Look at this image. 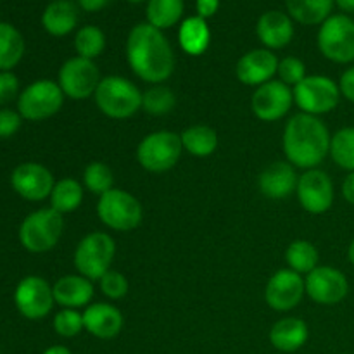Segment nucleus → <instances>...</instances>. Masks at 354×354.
Listing matches in <instances>:
<instances>
[{"label": "nucleus", "mask_w": 354, "mask_h": 354, "mask_svg": "<svg viewBox=\"0 0 354 354\" xmlns=\"http://www.w3.org/2000/svg\"><path fill=\"white\" fill-rule=\"evenodd\" d=\"M127 57L131 71L144 82L161 83L175 69V54L168 38L149 23L131 28L127 40Z\"/></svg>", "instance_id": "f257e3e1"}, {"label": "nucleus", "mask_w": 354, "mask_h": 354, "mask_svg": "<svg viewBox=\"0 0 354 354\" xmlns=\"http://www.w3.org/2000/svg\"><path fill=\"white\" fill-rule=\"evenodd\" d=\"M330 133L318 116L301 113L283 130V152L292 166L313 169L330 152Z\"/></svg>", "instance_id": "f03ea898"}, {"label": "nucleus", "mask_w": 354, "mask_h": 354, "mask_svg": "<svg viewBox=\"0 0 354 354\" xmlns=\"http://www.w3.org/2000/svg\"><path fill=\"white\" fill-rule=\"evenodd\" d=\"M95 104L106 116L124 120L142 107V93L137 85L123 76H107L100 80L95 90Z\"/></svg>", "instance_id": "7ed1b4c3"}, {"label": "nucleus", "mask_w": 354, "mask_h": 354, "mask_svg": "<svg viewBox=\"0 0 354 354\" xmlns=\"http://www.w3.org/2000/svg\"><path fill=\"white\" fill-rule=\"evenodd\" d=\"M64 230L62 214L55 209H38L28 214L19 227V241L26 251L40 254L55 248Z\"/></svg>", "instance_id": "20e7f679"}, {"label": "nucleus", "mask_w": 354, "mask_h": 354, "mask_svg": "<svg viewBox=\"0 0 354 354\" xmlns=\"http://www.w3.org/2000/svg\"><path fill=\"white\" fill-rule=\"evenodd\" d=\"M114 254V239L104 232H92L80 241L75 251V266L80 275L88 280H100L109 272Z\"/></svg>", "instance_id": "39448f33"}, {"label": "nucleus", "mask_w": 354, "mask_h": 354, "mask_svg": "<svg viewBox=\"0 0 354 354\" xmlns=\"http://www.w3.org/2000/svg\"><path fill=\"white\" fill-rule=\"evenodd\" d=\"M318 48L332 62H354V19L346 14L328 17L318 31Z\"/></svg>", "instance_id": "423d86ee"}, {"label": "nucleus", "mask_w": 354, "mask_h": 354, "mask_svg": "<svg viewBox=\"0 0 354 354\" xmlns=\"http://www.w3.org/2000/svg\"><path fill=\"white\" fill-rule=\"evenodd\" d=\"M183 145L175 131L161 130L147 135L138 144L137 159L144 169L151 173H162L171 169L182 156Z\"/></svg>", "instance_id": "0eeeda50"}, {"label": "nucleus", "mask_w": 354, "mask_h": 354, "mask_svg": "<svg viewBox=\"0 0 354 354\" xmlns=\"http://www.w3.org/2000/svg\"><path fill=\"white\" fill-rule=\"evenodd\" d=\"M97 214L106 227L118 232H130L140 225L144 211L140 203L130 192L111 189L100 196Z\"/></svg>", "instance_id": "6e6552de"}, {"label": "nucleus", "mask_w": 354, "mask_h": 354, "mask_svg": "<svg viewBox=\"0 0 354 354\" xmlns=\"http://www.w3.org/2000/svg\"><path fill=\"white\" fill-rule=\"evenodd\" d=\"M292 93L294 100L303 109V113L311 116H320L334 111L342 97L339 83L324 75L306 76L303 82L294 86Z\"/></svg>", "instance_id": "1a4fd4ad"}, {"label": "nucleus", "mask_w": 354, "mask_h": 354, "mask_svg": "<svg viewBox=\"0 0 354 354\" xmlns=\"http://www.w3.org/2000/svg\"><path fill=\"white\" fill-rule=\"evenodd\" d=\"M62 102L64 93L59 83H54L52 80H38L21 92L17 109L24 120L41 121L59 113Z\"/></svg>", "instance_id": "9d476101"}, {"label": "nucleus", "mask_w": 354, "mask_h": 354, "mask_svg": "<svg viewBox=\"0 0 354 354\" xmlns=\"http://www.w3.org/2000/svg\"><path fill=\"white\" fill-rule=\"evenodd\" d=\"M100 80L102 78L99 68L93 64V61L80 55L66 61L59 71V86L62 93L73 100H83L95 95Z\"/></svg>", "instance_id": "9b49d317"}, {"label": "nucleus", "mask_w": 354, "mask_h": 354, "mask_svg": "<svg viewBox=\"0 0 354 354\" xmlns=\"http://www.w3.org/2000/svg\"><path fill=\"white\" fill-rule=\"evenodd\" d=\"M54 290L41 277H26L21 280L14 292L17 311L28 320H41L54 306Z\"/></svg>", "instance_id": "f8f14e48"}, {"label": "nucleus", "mask_w": 354, "mask_h": 354, "mask_svg": "<svg viewBox=\"0 0 354 354\" xmlns=\"http://www.w3.org/2000/svg\"><path fill=\"white\" fill-rule=\"evenodd\" d=\"M297 199L311 214H324L334 204V183L322 169H306L297 180Z\"/></svg>", "instance_id": "ddd939ff"}, {"label": "nucleus", "mask_w": 354, "mask_h": 354, "mask_svg": "<svg viewBox=\"0 0 354 354\" xmlns=\"http://www.w3.org/2000/svg\"><path fill=\"white\" fill-rule=\"evenodd\" d=\"M306 294L318 304L334 306L349 292V282L344 273L332 266H317L304 280Z\"/></svg>", "instance_id": "4468645a"}, {"label": "nucleus", "mask_w": 354, "mask_h": 354, "mask_svg": "<svg viewBox=\"0 0 354 354\" xmlns=\"http://www.w3.org/2000/svg\"><path fill=\"white\" fill-rule=\"evenodd\" d=\"M294 93L289 85L279 80H272L256 88L252 93V113L261 121H277L289 113L292 106Z\"/></svg>", "instance_id": "2eb2a0df"}, {"label": "nucleus", "mask_w": 354, "mask_h": 354, "mask_svg": "<svg viewBox=\"0 0 354 354\" xmlns=\"http://www.w3.org/2000/svg\"><path fill=\"white\" fill-rule=\"evenodd\" d=\"M306 287L299 273L290 268L279 270L268 280L265 289V299L268 306L275 311L294 310L303 299Z\"/></svg>", "instance_id": "dca6fc26"}, {"label": "nucleus", "mask_w": 354, "mask_h": 354, "mask_svg": "<svg viewBox=\"0 0 354 354\" xmlns=\"http://www.w3.org/2000/svg\"><path fill=\"white\" fill-rule=\"evenodd\" d=\"M12 189L26 201H44L50 197L54 189V176L38 162H23L17 166L10 176Z\"/></svg>", "instance_id": "f3484780"}, {"label": "nucleus", "mask_w": 354, "mask_h": 354, "mask_svg": "<svg viewBox=\"0 0 354 354\" xmlns=\"http://www.w3.org/2000/svg\"><path fill=\"white\" fill-rule=\"evenodd\" d=\"M279 59L270 48H254L242 55L235 68V75L244 85L259 86L272 82L279 71Z\"/></svg>", "instance_id": "a211bd4d"}, {"label": "nucleus", "mask_w": 354, "mask_h": 354, "mask_svg": "<svg viewBox=\"0 0 354 354\" xmlns=\"http://www.w3.org/2000/svg\"><path fill=\"white\" fill-rule=\"evenodd\" d=\"M123 315L113 304L93 303L83 311L85 330L97 339H114L123 330Z\"/></svg>", "instance_id": "6ab92c4d"}, {"label": "nucleus", "mask_w": 354, "mask_h": 354, "mask_svg": "<svg viewBox=\"0 0 354 354\" xmlns=\"http://www.w3.org/2000/svg\"><path fill=\"white\" fill-rule=\"evenodd\" d=\"M256 33L268 48H283L292 41L294 23L289 14L282 10H268L256 24Z\"/></svg>", "instance_id": "aec40b11"}, {"label": "nucleus", "mask_w": 354, "mask_h": 354, "mask_svg": "<svg viewBox=\"0 0 354 354\" xmlns=\"http://www.w3.org/2000/svg\"><path fill=\"white\" fill-rule=\"evenodd\" d=\"M297 180L299 176L290 162H273L259 175V190L270 199H283L296 192Z\"/></svg>", "instance_id": "412c9836"}, {"label": "nucleus", "mask_w": 354, "mask_h": 354, "mask_svg": "<svg viewBox=\"0 0 354 354\" xmlns=\"http://www.w3.org/2000/svg\"><path fill=\"white\" fill-rule=\"evenodd\" d=\"M55 303L64 306L66 310L86 306L93 297V286L83 275H66L55 282L52 287Z\"/></svg>", "instance_id": "4be33fe9"}, {"label": "nucleus", "mask_w": 354, "mask_h": 354, "mask_svg": "<svg viewBox=\"0 0 354 354\" xmlns=\"http://www.w3.org/2000/svg\"><path fill=\"white\" fill-rule=\"evenodd\" d=\"M310 337L306 322L301 318L287 317L277 322L270 330V342L282 353H294L303 348Z\"/></svg>", "instance_id": "5701e85b"}, {"label": "nucleus", "mask_w": 354, "mask_h": 354, "mask_svg": "<svg viewBox=\"0 0 354 354\" xmlns=\"http://www.w3.org/2000/svg\"><path fill=\"white\" fill-rule=\"evenodd\" d=\"M41 24L52 37H64L78 24V7L71 0H54L45 7Z\"/></svg>", "instance_id": "b1692460"}, {"label": "nucleus", "mask_w": 354, "mask_h": 354, "mask_svg": "<svg viewBox=\"0 0 354 354\" xmlns=\"http://www.w3.org/2000/svg\"><path fill=\"white\" fill-rule=\"evenodd\" d=\"M180 47L190 55H201L206 52L211 41V31L206 19L199 16L187 17L182 21L178 30Z\"/></svg>", "instance_id": "393cba45"}, {"label": "nucleus", "mask_w": 354, "mask_h": 354, "mask_svg": "<svg viewBox=\"0 0 354 354\" xmlns=\"http://www.w3.org/2000/svg\"><path fill=\"white\" fill-rule=\"evenodd\" d=\"M335 0H286L289 16L306 26L324 24L332 16Z\"/></svg>", "instance_id": "a878e982"}, {"label": "nucleus", "mask_w": 354, "mask_h": 354, "mask_svg": "<svg viewBox=\"0 0 354 354\" xmlns=\"http://www.w3.org/2000/svg\"><path fill=\"white\" fill-rule=\"evenodd\" d=\"M183 10H185L183 0H149L145 16L149 24L162 31L175 26L182 19Z\"/></svg>", "instance_id": "bb28decb"}, {"label": "nucleus", "mask_w": 354, "mask_h": 354, "mask_svg": "<svg viewBox=\"0 0 354 354\" xmlns=\"http://www.w3.org/2000/svg\"><path fill=\"white\" fill-rule=\"evenodd\" d=\"M180 138H182L183 149L196 158H207L218 147V133L206 124H196V127L187 128L180 135Z\"/></svg>", "instance_id": "cd10ccee"}, {"label": "nucleus", "mask_w": 354, "mask_h": 354, "mask_svg": "<svg viewBox=\"0 0 354 354\" xmlns=\"http://www.w3.org/2000/svg\"><path fill=\"white\" fill-rule=\"evenodd\" d=\"M24 54L23 35L9 23H0V71H10Z\"/></svg>", "instance_id": "c85d7f7f"}, {"label": "nucleus", "mask_w": 354, "mask_h": 354, "mask_svg": "<svg viewBox=\"0 0 354 354\" xmlns=\"http://www.w3.org/2000/svg\"><path fill=\"white\" fill-rule=\"evenodd\" d=\"M83 201L82 183L75 178H62L55 182L50 194V206L57 213H73Z\"/></svg>", "instance_id": "c756f323"}, {"label": "nucleus", "mask_w": 354, "mask_h": 354, "mask_svg": "<svg viewBox=\"0 0 354 354\" xmlns=\"http://www.w3.org/2000/svg\"><path fill=\"white\" fill-rule=\"evenodd\" d=\"M287 265L292 272L299 273H311L318 266V251L311 242L308 241H296L287 248L286 251Z\"/></svg>", "instance_id": "7c9ffc66"}, {"label": "nucleus", "mask_w": 354, "mask_h": 354, "mask_svg": "<svg viewBox=\"0 0 354 354\" xmlns=\"http://www.w3.org/2000/svg\"><path fill=\"white\" fill-rule=\"evenodd\" d=\"M334 162L346 171H354V127L341 128L330 138V152Z\"/></svg>", "instance_id": "2f4dec72"}, {"label": "nucleus", "mask_w": 354, "mask_h": 354, "mask_svg": "<svg viewBox=\"0 0 354 354\" xmlns=\"http://www.w3.org/2000/svg\"><path fill=\"white\" fill-rule=\"evenodd\" d=\"M104 47H106V35L100 28L92 24L80 28L75 37V48L80 57L93 61L102 54Z\"/></svg>", "instance_id": "473e14b6"}, {"label": "nucleus", "mask_w": 354, "mask_h": 354, "mask_svg": "<svg viewBox=\"0 0 354 354\" xmlns=\"http://www.w3.org/2000/svg\"><path fill=\"white\" fill-rule=\"evenodd\" d=\"M175 104V93L168 86L156 85L149 88L145 93H142V107L149 114H154V116H162V114L171 113Z\"/></svg>", "instance_id": "72a5a7b5"}, {"label": "nucleus", "mask_w": 354, "mask_h": 354, "mask_svg": "<svg viewBox=\"0 0 354 354\" xmlns=\"http://www.w3.org/2000/svg\"><path fill=\"white\" fill-rule=\"evenodd\" d=\"M113 171L109 169V166L100 161L90 162L85 168V173H83L85 187L92 194H97V196H102L107 190L113 189Z\"/></svg>", "instance_id": "f704fd0d"}, {"label": "nucleus", "mask_w": 354, "mask_h": 354, "mask_svg": "<svg viewBox=\"0 0 354 354\" xmlns=\"http://www.w3.org/2000/svg\"><path fill=\"white\" fill-rule=\"evenodd\" d=\"M83 328V315L76 310H62L54 317V330L61 337H75Z\"/></svg>", "instance_id": "c9c22d12"}, {"label": "nucleus", "mask_w": 354, "mask_h": 354, "mask_svg": "<svg viewBox=\"0 0 354 354\" xmlns=\"http://www.w3.org/2000/svg\"><path fill=\"white\" fill-rule=\"evenodd\" d=\"M277 75L280 76V82L286 83V85H294L303 82L306 78V66L301 59L297 57H283L279 62V71Z\"/></svg>", "instance_id": "e433bc0d"}, {"label": "nucleus", "mask_w": 354, "mask_h": 354, "mask_svg": "<svg viewBox=\"0 0 354 354\" xmlns=\"http://www.w3.org/2000/svg\"><path fill=\"white\" fill-rule=\"evenodd\" d=\"M100 282V290L106 297L109 299H121V297L127 296L128 292V280L124 279V275H121L120 272H114V270H109Z\"/></svg>", "instance_id": "4c0bfd02"}, {"label": "nucleus", "mask_w": 354, "mask_h": 354, "mask_svg": "<svg viewBox=\"0 0 354 354\" xmlns=\"http://www.w3.org/2000/svg\"><path fill=\"white\" fill-rule=\"evenodd\" d=\"M19 90V80L14 73L0 71V106L10 102L17 95Z\"/></svg>", "instance_id": "58836bf2"}, {"label": "nucleus", "mask_w": 354, "mask_h": 354, "mask_svg": "<svg viewBox=\"0 0 354 354\" xmlns=\"http://www.w3.org/2000/svg\"><path fill=\"white\" fill-rule=\"evenodd\" d=\"M21 114L10 109H0V138H9L21 128Z\"/></svg>", "instance_id": "ea45409f"}, {"label": "nucleus", "mask_w": 354, "mask_h": 354, "mask_svg": "<svg viewBox=\"0 0 354 354\" xmlns=\"http://www.w3.org/2000/svg\"><path fill=\"white\" fill-rule=\"evenodd\" d=\"M339 90H341V95L344 99H348L349 102L354 104V66L346 69L341 75L339 80Z\"/></svg>", "instance_id": "a19ab883"}, {"label": "nucleus", "mask_w": 354, "mask_h": 354, "mask_svg": "<svg viewBox=\"0 0 354 354\" xmlns=\"http://www.w3.org/2000/svg\"><path fill=\"white\" fill-rule=\"evenodd\" d=\"M196 9L197 16L207 19V17H213L214 14L220 9V0H196Z\"/></svg>", "instance_id": "79ce46f5"}, {"label": "nucleus", "mask_w": 354, "mask_h": 354, "mask_svg": "<svg viewBox=\"0 0 354 354\" xmlns=\"http://www.w3.org/2000/svg\"><path fill=\"white\" fill-rule=\"evenodd\" d=\"M342 196H344V199L349 204L354 206V171L349 173L344 178V182H342Z\"/></svg>", "instance_id": "37998d69"}, {"label": "nucleus", "mask_w": 354, "mask_h": 354, "mask_svg": "<svg viewBox=\"0 0 354 354\" xmlns=\"http://www.w3.org/2000/svg\"><path fill=\"white\" fill-rule=\"evenodd\" d=\"M109 2L111 0H78L82 9L86 10V12H97V10L104 9Z\"/></svg>", "instance_id": "c03bdc74"}, {"label": "nucleus", "mask_w": 354, "mask_h": 354, "mask_svg": "<svg viewBox=\"0 0 354 354\" xmlns=\"http://www.w3.org/2000/svg\"><path fill=\"white\" fill-rule=\"evenodd\" d=\"M335 3H337L339 9H342L344 12H354V0H335Z\"/></svg>", "instance_id": "a18cd8bd"}, {"label": "nucleus", "mask_w": 354, "mask_h": 354, "mask_svg": "<svg viewBox=\"0 0 354 354\" xmlns=\"http://www.w3.org/2000/svg\"><path fill=\"white\" fill-rule=\"evenodd\" d=\"M44 354H73L66 346H50L48 349H45Z\"/></svg>", "instance_id": "49530a36"}, {"label": "nucleus", "mask_w": 354, "mask_h": 354, "mask_svg": "<svg viewBox=\"0 0 354 354\" xmlns=\"http://www.w3.org/2000/svg\"><path fill=\"white\" fill-rule=\"evenodd\" d=\"M348 258H349V263H351V265L354 266V239H353V242L349 244V248H348Z\"/></svg>", "instance_id": "de8ad7c7"}, {"label": "nucleus", "mask_w": 354, "mask_h": 354, "mask_svg": "<svg viewBox=\"0 0 354 354\" xmlns=\"http://www.w3.org/2000/svg\"><path fill=\"white\" fill-rule=\"evenodd\" d=\"M128 2H133V3H137V2H144V0H128Z\"/></svg>", "instance_id": "09e8293b"}]
</instances>
